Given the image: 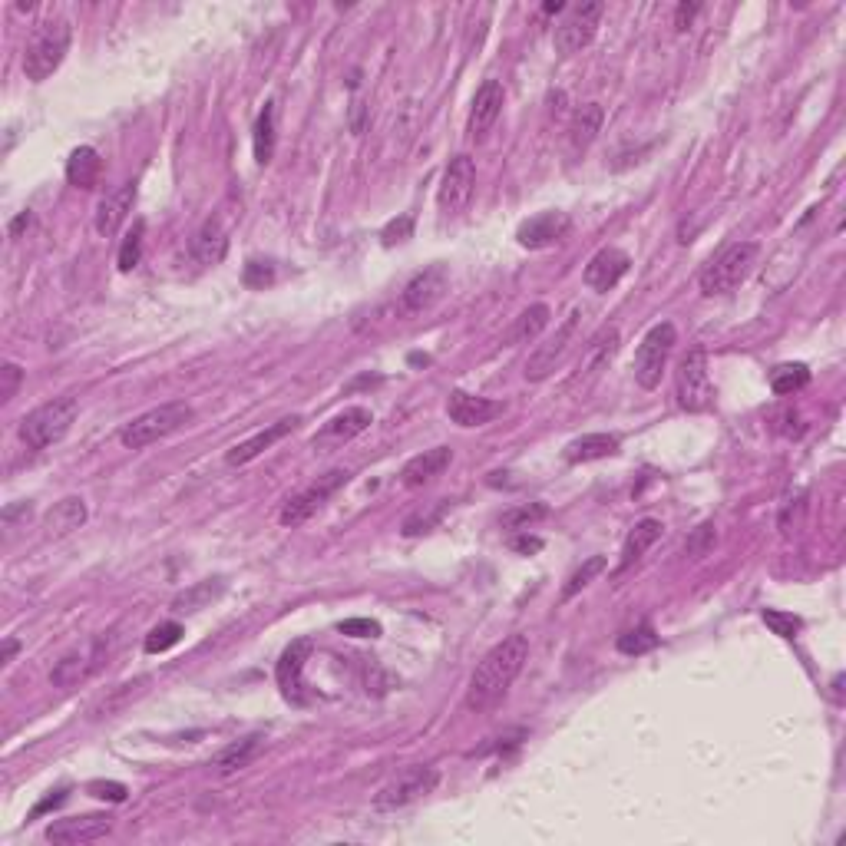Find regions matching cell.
<instances>
[{
	"label": "cell",
	"instance_id": "obj_10",
	"mask_svg": "<svg viewBox=\"0 0 846 846\" xmlns=\"http://www.w3.org/2000/svg\"><path fill=\"white\" fill-rule=\"evenodd\" d=\"M602 14H605V7L599 4V0H592V4H576V7L566 10V17L556 24V50L562 53V57L589 47L595 30H599V24H602Z\"/></svg>",
	"mask_w": 846,
	"mask_h": 846
},
{
	"label": "cell",
	"instance_id": "obj_34",
	"mask_svg": "<svg viewBox=\"0 0 846 846\" xmlns=\"http://www.w3.org/2000/svg\"><path fill=\"white\" fill-rule=\"evenodd\" d=\"M271 156H275V103H265L255 123V162L268 166Z\"/></svg>",
	"mask_w": 846,
	"mask_h": 846
},
{
	"label": "cell",
	"instance_id": "obj_23",
	"mask_svg": "<svg viewBox=\"0 0 846 846\" xmlns=\"http://www.w3.org/2000/svg\"><path fill=\"white\" fill-rule=\"evenodd\" d=\"M632 268V258H628L622 248H602V252L592 255V262L585 265V285L592 291H612L618 281L628 275Z\"/></svg>",
	"mask_w": 846,
	"mask_h": 846
},
{
	"label": "cell",
	"instance_id": "obj_26",
	"mask_svg": "<svg viewBox=\"0 0 846 846\" xmlns=\"http://www.w3.org/2000/svg\"><path fill=\"white\" fill-rule=\"evenodd\" d=\"M86 523V503L80 496H67V500L53 503L43 516V536L47 539H63L70 536L73 529H80Z\"/></svg>",
	"mask_w": 846,
	"mask_h": 846
},
{
	"label": "cell",
	"instance_id": "obj_42",
	"mask_svg": "<svg viewBox=\"0 0 846 846\" xmlns=\"http://www.w3.org/2000/svg\"><path fill=\"white\" fill-rule=\"evenodd\" d=\"M804 509H807V493L804 490H797L794 496H787L784 506H780V533L790 536V533H797L800 523H804Z\"/></svg>",
	"mask_w": 846,
	"mask_h": 846
},
{
	"label": "cell",
	"instance_id": "obj_19",
	"mask_svg": "<svg viewBox=\"0 0 846 846\" xmlns=\"http://www.w3.org/2000/svg\"><path fill=\"white\" fill-rule=\"evenodd\" d=\"M503 414L500 400L480 397V394H466V390H453L447 397V417L460 427H483Z\"/></svg>",
	"mask_w": 846,
	"mask_h": 846
},
{
	"label": "cell",
	"instance_id": "obj_5",
	"mask_svg": "<svg viewBox=\"0 0 846 846\" xmlns=\"http://www.w3.org/2000/svg\"><path fill=\"white\" fill-rule=\"evenodd\" d=\"M70 50V24L67 20H43L40 27H34V34L27 40V53H24V73L27 80L43 83L47 77L60 70L63 57Z\"/></svg>",
	"mask_w": 846,
	"mask_h": 846
},
{
	"label": "cell",
	"instance_id": "obj_49",
	"mask_svg": "<svg viewBox=\"0 0 846 846\" xmlns=\"http://www.w3.org/2000/svg\"><path fill=\"white\" fill-rule=\"evenodd\" d=\"M341 635H354V638H377L381 635V625L374 618H347V622L338 625Z\"/></svg>",
	"mask_w": 846,
	"mask_h": 846
},
{
	"label": "cell",
	"instance_id": "obj_57",
	"mask_svg": "<svg viewBox=\"0 0 846 846\" xmlns=\"http://www.w3.org/2000/svg\"><path fill=\"white\" fill-rule=\"evenodd\" d=\"M559 10H566V7L559 4V0H556V4H546V14H559Z\"/></svg>",
	"mask_w": 846,
	"mask_h": 846
},
{
	"label": "cell",
	"instance_id": "obj_47",
	"mask_svg": "<svg viewBox=\"0 0 846 846\" xmlns=\"http://www.w3.org/2000/svg\"><path fill=\"white\" fill-rule=\"evenodd\" d=\"M86 790H90L96 800H110V804H123L126 800V787L116 784V780H93Z\"/></svg>",
	"mask_w": 846,
	"mask_h": 846
},
{
	"label": "cell",
	"instance_id": "obj_2",
	"mask_svg": "<svg viewBox=\"0 0 846 846\" xmlns=\"http://www.w3.org/2000/svg\"><path fill=\"white\" fill-rule=\"evenodd\" d=\"M77 414H80L77 397H53L24 417V423H20V440L30 450H47L67 437L70 427L77 423Z\"/></svg>",
	"mask_w": 846,
	"mask_h": 846
},
{
	"label": "cell",
	"instance_id": "obj_20",
	"mask_svg": "<svg viewBox=\"0 0 846 846\" xmlns=\"http://www.w3.org/2000/svg\"><path fill=\"white\" fill-rule=\"evenodd\" d=\"M301 423V417H281L278 423H271V427H265V430H258L255 437H248V440H242V443H235V447L225 453V463L229 466H245V463H252L255 457H262L265 450H271L275 447L278 440H285L291 430H295Z\"/></svg>",
	"mask_w": 846,
	"mask_h": 846
},
{
	"label": "cell",
	"instance_id": "obj_53",
	"mask_svg": "<svg viewBox=\"0 0 846 846\" xmlns=\"http://www.w3.org/2000/svg\"><path fill=\"white\" fill-rule=\"evenodd\" d=\"M698 10H701L698 4H681V7H678V14H675V27H678V30H685V27L691 24V17L698 14Z\"/></svg>",
	"mask_w": 846,
	"mask_h": 846
},
{
	"label": "cell",
	"instance_id": "obj_35",
	"mask_svg": "<svg viewBox=\"0 0 846 846\" xmlns=\"http://www.w3.org/2000/svg\"><path fill=\"white\" fill-rule=\"evenodd\" d=\"M618 652L622 655H645V652H655L658 648V635L652 625H638V628H628V632L618 635Z\"/></svg>",
	"mask_w": 846,
	"mask_h": 846
},
{
	"label": "cell",
	"instance_id": "obj_21",
	"mask_svg": "<svg viewBox=\"0 0 846 846\" xmlns=\"http://www.w3.org/2000/svg\"><path fill=\"white\" fill-rule=\"evenodd\" d=\"M615 354H618V328H615V324H605V328H599V334H595V338L585 344L579 374L572 377V387L595 381V377H599L605 367L612 364Z\"/></svg>",
	"mask_w": 846,
	"mask_h": 846
},
{
	"label": "cell",
	"instance_id": "obj_51",
	"mask_svg": "<svg viewBox=\"0 0 846 846\" xmlns=\"http://www.w3.org/2000/svg\"><path fill=\"white\" fill-rule=\"evenodd\" d=\"M275 281V268L265 265V262H248L245 265V285L248 288H265Z\"/></svg>",
	"mask_w": 846,
	"mask_h": 846
},
{
	"label": "cell",
	"instance_id": "obj_40",
	"mask_svg": "<svg viewBox=\"0 0 846 846\" xmlns=\"http://www.w3.org/2000/svg\"><path fill=\"white\" fill-rule=\"evenodd\" d=\"M143 235H146V222H136L133 232L123 238V245H119V271H133L143 262Z\"/></svg>",
	"mask_w": 846,
	"mask_h": 846
},
{
	"label": "cell",
	"instance_id": "obj_32",
	"mask_svg": "<svg viewBox=\"0 0 846 846\" xmlns=\"http://www.w3.org/2000/svg\"><path fill=\"white\" fill-rule=\"evenodd\" d=\"M549 308L546 305H533V308H526L523 314H519V318L513 321V328L506 331V344L513 347V344H529V341H536L539 334H542V328H546L549 324Z\"/></svg>",
	"mask_w": 846,
	"mask_h": 846
},
{
	"label": "cell",
	"instance_id": "obj_6",
	"mask_svg": "<svg viewBox=\"0 0 846 846\" xmlns=\"http://www.w3.org/2000/svg\"><path fill=\"white\" fill-rule=\"evenodd\" d=\"M675 397H678V407L688 410V414H704V410L714 407V384L708 377V354H704L701 347H691V351L678 361Z\"/></svg>",
	"mask_w": 846,
	"mask_h": 846
},
{
	"label": "cell",
	"instance_id": "obj_37",
	"mask_svg": "<svg viewBox=\"0 0 846 846\" xmlns=\"http://www.w3.org/2000/svg\"><path fill=\"white\" fill-rule=\"evenodd\" d=\"M546 516H549L546 506H542V503H529V506H516V509H509V513H503L500 526L509 529V533H526L529 526H536L539 519H546Z\"/></svg>",
	"mask_w": 846,
	"mask_h": 846
},
{
	"label": "cell",
	"instance_id": "obj_45",
	"mask_svg": "<svg viewBox=\"0 0 846 846\" xmlns=\"http://www.w3.org/2000/svg\"><path fill=\"white\" fill-rule=\"evenodd\" d=\"M714 539H718V533H714V526L711 523H704V526H698L691 533V539L685 542V552L691 559H701V556H708V552L714 549Z\"/></svg>",
	"mask_w": 846,
	"mask_h": 846
},
{
	"label": "cell",
	"instance_id": "obj_44",
	"mask_svg": "<svg viewBox=\"0 0 846 846\" xmlns=\"http://www.w3.org/2000/svg\"><path fill=\"white\" fill-rule=\"evenodd\" d=\"M764 625H767L774 635H780V638H797V632L804 628V622H800L797 615L777 612V609H764Z\"/></svg>",
	"mask_w": 846,
	"mask_h": 846
},
{
	"label": "cell",
	"instance_id": "obj_48",
	"mask_svg": "<svg viewBox=\"0 0 846 846\" xmlns=\"http://www.w3.org/2000/svg\"><path fill=\"white\" fill-rule=\"evenodd\" d=\"M20 381H24V371H20L17 364L0 367V400H4V404H7V400H14Z\"/></svg>",
	"mask_w": 846,
	"mask_h": 846
},
{
	"label": "cell",
	"instance_id": "obj_56",
	"mask_svg": "<svg viewBox=\"0 0 846 846\" xmlns=\"http://www.w3.org/2000/svg\"><path fill=\"white\" fill-rule=\"evenodd\" d=\"M20 652V645H17V638H4V665H10V661H14V655Z\"/></svg>",
	"mask_w": 846,
	"mask_h": 846
},
{
	"label": "cell",
	"instance_id": "obj_33",
	"mask_svg": "<svg viewBox=\"0 0 846 846\" xmlns=\"http://www.w3.org/2000/svg\"><path fill=\"white\" fill-rule=\"evenodd\" d=\"M810 384V367L807 364H777L770 371V390L777 397H790L797 390H804Z\"/></svg>",
	"mask_w": 846,
	"mask_h": 846
},
{
	"label": "cell",
	"instance_id": "obj_3",
	"mask_svg": "<svg viewBox=\"0 0 846 846\" xmlns=\"http://www.w3.org/2000/svg\"><path fill=\"white\" fill-rule=\"evenodd\" d=\"M761 258V245L757 242H734L724 248L721 255L711 258V265L701 271V291L708 298L714 295H731L734 288H741Z\"/></svg>",
	"mask_w": 846,
	"mask_h": 846
},
{
	"label": "cell",
	"instance_id": "obj_17",
	"mask_svg": "<svg viewBox=\"0 0 846 846\" xmlns=\"http://www.w3.org/2000/svg\"><path fill=\"white\" fill-rule=\"evenodd\" d=\"M100 661H103V642H93L86 648H73L70 655H63L57 665H53L50 681L57 688H77L93 675L96 668H100Z\"/></svg>",
	"mask_w": 846,
	"mask_h": 846
},
{
	"label": "cell",
	"instance_id": "obj_41",
	"mask_svg": "<svg viewBox=\"0 0 846 846\" xmlns=\"http://www.w3.org/2000/svg\"><path fill=\"white\" fill-rule=\"evenodd\" d=\"M443 516H447V503H437V506H430V509H417L414 516L404 519V536L414 539V536L430 533V529L437 526Z\"/></svg>",
	"mask_w": 846,
	"mask_h": 846
},
{
	"label": "cell",
	"instance_id": "obj_39",
	"mask_svg": "<svg viewBox=\"0 0 846 846\" xmlns=\"http://www.w3.org/2000/svg\"><path fill=\"white\" fill-rule=\"evenodd\" d=\"M602 569H605V556H592V559H585L582 566L569 576V582L562 585V602H569L572 595H579V592L585 589V585H589L595 576H599Z\"/></svg>",
	"mask_w": 846,
	"mask_h": 846
},
{
	"label": "cell",
	"instance_id": "obj_1",
	"mask_svg": "<svg viewBox=\"0 0 846 846\" xmlns=\"http://www.w3.org/2000/svg\"><path fill=\"white\" fill-rule=\"evenodd\" d=\"M529 658V638L526 635H509L500 645H493L476 665L470 688H466V708L470 711H490L493 704L506 698V691L513 688Z\"/></svg>",
	"mask_w": 846,
	"mask_h": 846
},
{
	"label": "cell",
	"instance_id": "obj_15",
	"mask_svg": "<svg viewBox=\"0 0 846 846\" xmlns=\"http://www.w3.org/2000/svg\"><path fill=\"white\" fill-rule=\"evenodd\" d=\"M110 830H113V817H106V813H83V817L53 820L43 837L57 846H77V843L103 840Z\"/></svg>",
	"mask_w": 846,
	"mask_h": 846
},
{
	"label": "cell",
	"instance_id": "obj_28",
	"mask_svg": "<svg viewBox=\"0 0 846 846\" xmlns=\"http://www.w3.org/2000/svg\"><path fill=\"white\" fill-rule=\"evenodd\" d=\"M658 536H661V523H658V519H642V523H635V529H632V533H628L625 542H622V559H618L615 576H622V572L632 569L635 562L655 546Z\"/></svg>",
	"mask_w": 846,
	"mask_h": 846
},
{
	"label": "cell",
	"instance_id": "obj_8",
	"mask_svg": "<svg viewBox=\"0 0 846 846\" xmlns=\"http://www.w3.org/2000/svg\"><path fill=\"white\" fill-rule=\"evenodd\" d=\"M351 480V473L347 470H331L318 476L314 483H308L305 490H298L295 496H288V503L281 506V526H301L308 523V519L318 513V509L328 503V496H334L341 490V486Z\"/></svg>",
	"mask_w": 846,
	"mask_h": 846
},
{
	"label": "cell",
	"instance_id": "obj_11",
	"mask_svg": "<svg viewBox=\"0 0 846 846\" xmlns=\"http://www.w3.org/2000/svg\"><path fill=\"white\" fill-rule=\"evenodd\" d=\"M374 423V414L367 407H347L341 414H334L324 427L311 437V447L318 453H334L341 450L344 443H351L354 437H361V433Z\"/></svg>",
	"mask_w": 846,
	"mask_h": 846
},
{
	"label": "cell",
	"instance_id": "obj_29",
	"mask_svg": "<svg viewBox=\"0 0 846 846\" xmlns=\"http://www.w3.org/2000/svg\"><path fill=\"white\" fill-rule=\"evenodd\" d=\"M618 453V437L612 433H585V437L572 440L566 447V460L569 463H592V460H605Z\"/></svg>",
	"mask_w": 846,
	"mask_h": 846
},
{
	"label": "cell",
	"instance_id": "obj_55",
	"mask_svg": "<svg viewBox=\"0 0 846 846\" xmlns=\"http://www.w3.org/2000/svg\"><path fill=\"white\" fill-rule=\"evenodd\" d=\"M30 222H34V215H30V212H20V215H17V222L10 225V235L17 238V235L24 232V229H30Z\"/></svg>",
	"mask_w": 846,
	"mask_h": 846
},
{
	"label": "cell",
	"instance_id": "obj_46",
	"mask_svg": "<svg viewBox=\"0 0 846 846\" xmlns=\"http://www.w3.org/2000/svg\"><path fill=\"white\" fill-rule=\"evenodd\" d=\"M770 420H774V427L784 433V437H800V433H804V417H800L794 407L777 410V414H770Z\"/></svg>",
	"mask_w": 846,
	"mask_h": 846
},
{
	"label": "cell",
	"instance_id": "obj_54",
	"mask_svg": "<svg viewBox=\"0 0 846 846\" xmlns=\"http://www.w3.org/2000/svg\"><path fill=\"white\" fill-rule=\"evenodd\" d=\"M63 800H67V790H57V797H47V800H43V804H37V807H34V817H37V813H43V810L60 807Z\"/></svg>",
	"mask_w": 846,
	"mask_h": 846
},
{
	"label": "cell",
	"instance_id": "obj_50",
	"mask_svg": "<svg viewBox=\"0 0 846 846\" xmlns=\"http://www.w3.org/2000/svg\"><path fill=\"white\" fill-rule=\"evenodd\" d=\"M410 235H414V219H410V215H400V219H394V222H390L387 229L381 232L384 245H397V242H407Z\"/></svg>",
	"mask_w": 846,
	"mask_h": 846
},
{
	"label": "cell",
	"instance_id": "obj_13",
	"mask_svg": "<svg viewBox=\"0 0 846 846\" xmlns=\"http://www.w3.org/2000/svg\"><path fill=\"white\" fill-rule=\"evenodd\" d=\"M450 285V275L443 265H427L407 281V288L400 291V314H420L433 308L443 298V291Z\"/></svg>",
	"mask_w": 846,
	"mask_h": 846
},
{
	"label": "cell",
	"instance_id": "obj_18",
	"mask_svg": "<svg viewBox=\"0 0 846 846\" xmlns=\"http://www.w3.org/2000/svg\"><path fill=\"white\" fill-rule=\"evenodd\" d=\"M311 648L314 642L311 638H298V642H291L285 648V655H281L278 661V688L281 694H285L288 701H295V704H305L308 701V694H305V681H301V671H305V661L311 655Z\"/></svg>",
	"mask_w": 846,
	"mask_h": 846
},
{
	"label": "cell",
	"instance_id": "obj_25",
	"mask_svg": "<svg viewBox=\"0 0 846 846\" xmlns=\"http://www.w3.org/2000/svg\"><path fill=\"white\" fill-rule=\"evenodd\" d=\"M133 202H136V182H126V186H119L116 192L106 195L100 202V209H96V232L103 238L116 235L123 229V222L129 219V212H133Z\"/></svg>",
	"mask_w": 846,
	"mask_h": 846
},
{
	"label": "cell",
	"instance_id": "obj_43",
	"mask_svg": "<svg viewBox=\"0 0 846 846\" xmlns=\"http://www.w3.org/2000/svg\"><path fill=\"white\" fill-rule=\"evenodd\" d=\"M222 592V582H202V585H195V589H189L186 595H179L176 599V612H199L205 602L215 599V595Z\"/></svg>",
	"mask_w": 846,
	"mask_h": 846
},
{
	"label": "cell",
	"instance_id": "obj_14",
	"mask_svg": "<svg viewBox=\"0 0 846 846\" xmlns=\"http://www.w3.org/2000/svg\"><path fill=\"white\" fill-rule=\"evenodd\" d=\"M473 186H476V162L460 153L447 162V169H443V182H440V209L453 215L460 212L466 202L473 199Z\"/></svg>",
	"mask_w": 846,
	"mask_h": 846
},
{
	"label": "cell",
	"instance_id": "obj_38",
	"mask_svg": "<svg viewBox=\"0 0 846 846\" xmlns=\"http://www.w3.org/2000/svg\"><path fill=\"white\" fill-rule=\"evenodd\" d=\"M182 635H186V628H182L179 622H162V625H156L153 632L146 635L143 648H146L149 655H162V652H169L172 645H179Z\"/></svg>",
	"mask_w": 846,
	"mask_h": 846
},
{
	"label": "cell",
	"instance_id": "obj_30",
	"mask_svg": "<svg viewBox=\"0 0 846 846\" xmlns=\"http://www.w3.org/2000/svg\"><path fill=\"white\" fill-rule=\"evenodd\" d=\"M100 169H103L100 153L90 146L73 149L67 159V179H70V186H77V189H93L96 179H100Z\"/></svg>",
	"mask_w": 846,
	"mask_h": 846
},
{
	"label": "cell",
	"instance_id": "obj_7",
	"mask_svg": "<svg viewBox=\"0 0 846 846\" xmlns=\"http://www.w3.org/2000/svg\"><path fill=\"white\" fill-rule=\"evenodd\" d=\"M675 341H678V331H675V324H668V321L655 324V328L642 338V344H638V351H635V384L642 390H655L661 384V374H665L668 357L675 351Z\"/></svg>",
	"mask_w": 846,
	"mask_h": 846
},
{
	"label": "cell",
	"instance_id": "obj_27",
	"mask_svg": "<svg viewBox=\"0 0 846 846\" xmlns=\"http://www.w3.org/2000/svg\"><path fill=\"white\" fill-rule=\"evenodd\" d=\"M229 255V232L219 219H205L202 229L192 235V258L199 265H219Z\"/></svg>",
	"mask_w": 846,
	"mask_h": 846
},
{
	"label": "cell",
	"instance_id": "obj_31",
	"mask_svg": "<svg viewBox=\"0 0 846 846\" xmlns=\"http://www.w3.org/2000/svg\"><path fill=\"white\" fill-rule=\"evenodd\" d=\"M258 747H262V737H255V734H252V737H242V741H235V744H229V747H225V751L212 761L215 774L229 777V774H238V770H245L248 764L255 761Z\"/></svg>",
	"mask_w": 846,
	"mask_h": 846
},
{
	"label": "cell",
	"instance_id": "obj_36",
	"mask_svg": "<svg viewBox=\"0 0 846 846\" xmlns=\"http://www.w3.org/2000/svg\"><path fill=\"white\" fill-rule=\"evenodd\" d=\"M599 126H602V106L599 103L582 106V113L576 116V126H572V143H576V149L589 146L595 133H599Z\"/></svg>",
	"mask_w": 846,
	"mask_h": 846
},
{
	"label": "cell",
	"instance_id": "obj_9",
	"mask_svg": "<svg viewBox=\"0 0 846 846\" xmlns=\"http://www.w3.org/2000/svg\"><path fill=\"white\" fill-rule=\"evenodd\" d=\"M440 784V774L433 767H410L400 777L387 780V784L374 794V807L377 810H400L423 800L427 794H433Z\"/></svg>",
	"mask_w": 846,
	"mask_h": 846
},
{
	"label": "cell",
	"instance_id": "obj_16",
	"mask_svg": "<svg viewBox=\"0 0 846 846\" xmlns=\"http://www.w3.org/2000/svg\"><path fill=\"white\" fill-rule=\"evenodd\" d=\"M569 229H572V219L566 212H542V215H533V219H526L523 225H519L516 242L523 248L539 252V248L559 245L562 238L569 235Z\"/></svg>",
	"mask_w": 846,
	"mask_h": 846
},
{
	"label": "cell",
	"instance_id": "obj_4",
	"mask_svg": "<svg viewBox=\"0 0 846 846\" xmlns=\"http://www.w3.org/2000/svg\"><path fill=\"white\" fill-rule=\"evenodd\" d=\"M195 410L189 404H182V400H172V404H162L146 410V414H139L136 420H129L123 430H119V443H123L126 450H146L153 447V443L166 440L169 433L182 430L186 423H192Z\"/></svg>",
	"mask_w": 846,
	"mask_h": 846
},
{
	"label": "cell",
	"instance_id": "obj_52",
	"mask_svg": "<svg viewBox=\"0 0 846 846\" xmlns=\"http://www.w3.org/2000/svg\"><path fill=\"white\" fill-rule=\"evenodd\" d=\"M509 546H513L516 552H523V556H533V552L542 549V539L539 536H516L513 542H509Z\"/></svg>",
	"mask_w": 846,
	"mask_h": 846
},
{
	"label": "cell",
	"instance_id": "obj_12",
	"mask_svg": "<svg viewBox=\"0 0 846 846\" xmlns=\"http://www.w3.org/2000/svg\"><path fill=\"white\" fill-rule=\"evenodd\" d=\"M579 321H582V314L572 311L569 318L559 324V331L552 334L546 344H539L533 354H529V361H526V381H546V377L556 371L559 361H562V357H566V351H569L572 338H576Z\"/></svg>",
	"mask_w": 846,
	"mask_h": 846
},
{
	"label": "cell",
	"instance_id": "obj_22",
	"mask_svg": "<svg viewBox=\"0 0 846 846\" xmlns=\"http://www.w3.org/2000/svg\"><path fill=\"white\" fill-rule=\"evenodd\" d=\"M503 100H506V93L496 80H486L480 90H476L470 119H466V133H470V139H483L496 126V119L503 113Z\"/></svg>",
	"mask_w": 846,
	"mask_h": 846
},
{
	"label": "cell",
	"instance_id": "obj_24",
	"mask_svg": "<svg viewBox=\"0 0 846 846\" xmlns=\"http://www.w3.org/2000/svg\"><path fill=\"white\" fill-rule=\"evenodd\" d=\"M453 463V450L450 447H433V450H423L417 457H410L404 463V470H400V483L407 486V490H417V486L437 480V476L447 470Z\"/></svg>",
	"mask_w": 846,
	"mask_h": 846
}]
</instances>
